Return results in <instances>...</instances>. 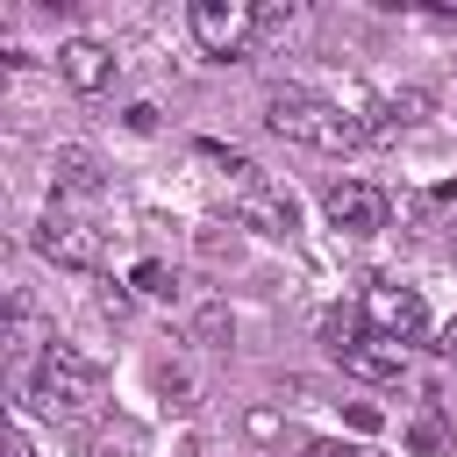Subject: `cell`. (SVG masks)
<instances>
[{"mask_svg":"<svg viewBox=\"0 0 457 457\" xmlns=\"http://www.w3.org/2000/svg\"><path fill=\"white\" fill-rule=\"evenodd\" d=\"M236 221L257 228V236H293V228H300V207H293L286 186H271L264 171H250V179L236 186Z\"/></svg>","mask_w":457,"mask_h":457,"instance_id":"6","label":"cell"},{"mask_svg":"<svg viewBox=\"0 0 457 457\" xmlns=\"http://www.w3.org/2000/svg\"><path fill=\"white\" fill-rule=\"evenodd\" d=\"M436 350H443V357H450V364H457V314H450V321H443V328H436Z\"/></svg>","mask_w":457,"mask_h":457,"instance_id":"21","label":"cell"},{"mask_svg":"<svg viewBox=\"0 0 457 457\" xmlns=\"http://www.w3.org/2000/svg\"><path fill=\"white\" fill-rule=\"evenodd\" d=\"M307 457H357V450H350V443H314Z\"/></svg>","mask_w":457,"mask_h":457,"instance_id":"22","label":"cell"},{"mask_svg":"<svg viewBox=\"0 0 457 457\" xmlns=\"http://www.w3.org/2000/svg\"><path fill=\"white\" fill-rule=\"evenodd\" d=\"M136 443H143V436H136L129 421H114V428H93V436H86V457H136Z\"/></svg>","mask_w":457,"mask_h":457,"instance_id":"13","label":"cell"},{"mask_svg":"<svg viewBox=\"0 0 457 457\" xmlns=\"http://www.w3.org/2000/svg\"><path fill=\"white\" fill-rule=\"evenodd\" d=\"M414 450L436 457V450H443V428H436V421H414Z\"/></svg>","mask_w":457,"mask_h":457,"instance_id":"19","label":"cell"},{"mask_svg":"<svg viewBox=\"0 0 457 457\" xmlns=\"http://www.w3.org/2000/svg\"><path fill=\"white\" fill-rule=\"evenodd\" d=\"M193 43L207 50V57H250L257 50V7H243V0H193Z\"/></svg>","mask_w":457,"mask_h":457,"instance_id":"3","label":"cell"},{"mask_svg":"<svg viewBox=\"0 0 457 457\" xmlns=\"http://www.w3.org/2000/svg\"><path fill=\"white\" fill-rule=\"evenodd\" d=\"M193 343H207V350H228V343H236V321H228V307H221V300L193 314Z\"/></svg>","mask_w":457,"mask_h":457,"instance_id":"12","label":"cell"},{"mask_svg":"<svg viewBox=\"0 0 457 457\" xmlns=\"http://www.w3.org/2000/svg\"><path fill=\"white\" fill-rule=\"evenodd\" d=\"M7 343H14V350H29V343H36V314H29V300H14V307H7Z\"/></svg>","mask_w":457,"mask_h":457,"instance_id":"15","label":"cell"},{"mask_svg":"<svg viewBox=\"0 0 457 457\" xmlns=\"http://www.w3.org/2000/svg\"><path fill=\"white\" fill-rule=\"evenodd\" d=\"M29 400L50 421H86L100 400V357H86L79 343H43V357L29 371Z\"/></svg>","mask_w":457,"mask_h":457,"instance_id":"2","label":"cell"},{"mask_svg":"<svg viewBox=\"0 0 457 457\" xmlns=\"http://www.w3.org/2000/svg\"><path fill=\"white\" fill-rule=\"evenodd\" d=\"M50 179H57V193H71V200H93V193H100V164H93V150H79V143H64V150L50 157Z\"/></svg>","mask_w":457,"mask_h":457,"instance_id":"11","label":"cell"},{"mask_svg":"<svg viewBox=\"0 0 457 457\" xmlns=\"http://www.w3.org/2000/svg\"><path fill=\"white\" fill-rule=\"evenodd\" d=\"M364 328H378L386 343H421L428 336V307L414 286H371L364 293Z\"/></svg>","mask_w":457,"mask_h":457,"instance_id":"5","label":"cell"},{"mask_svg":"<svg viewBox=\"0 0 457 457\" xmlns=\"http://www.w3.org/2000/svg\"><path fill=\"white\" fill-rule=\"evenodd\" d=\"M421 114H428V93H421V86H407V93H386V100L371 107L364 136H371V143H393V136H407Z\"/></svg>","mask_w":457,"mask_h":457,"instance_id":"10","label":"cell"},{"mask_svg":"<svg viewBox=\"0 0 457 457\" xmlns=\"http://www.w3.org/2000/svg\"><path fill=\"white\" fill-rule=\"evenodd\" d=\"M129 129H136V136H150V129H157V107H150V100H136V107H129Z\"/></svg>","mask_w":457,"mask_h":457,"instance_id":"20","label":"cell"},{"mask_svg":"<svg viewBox=\"0 0 457 457\" xmlns=\"http://www.w3.org/2000/svg\"><path fill=\"white\" fill-rule=\"evenodd\" d=\"M57 71H64V86H71V93H107L121 64H114V50H107L100 36H71V43L57 50Z\"/></svg>","mask_w":457,"mask_h":457,"instance_id":"9","label":"cell"},{"mask_svg":"<svg viewBox=\"0 0 457 457\" xmlns=\"http://www.w3.org/2000/svg\"><path fill=\"white\" fill-rule=\"evenodd\" d=\"M264 129H271V136H286V143L328 150V157H343V150L371 143V136H364V121H357L350 107H336V100H321V93H300V86H278V93L264 100Z\"/></svg>","mask_w":457,"mask_h":457,"instance_id":"1","label":"cell"},{"mask_svg":"<svg viewBox=\"0 0 457 457\" xmlns=\"http://www.w3.org/2000/svg\"><path fill=\"white\" fill-rule=\"evenodd\" d=\"M321 214H328L343 236H371V228H386V193L364 186V179H336V186L321 193Z\"/></svg>","mask_w":457,"mask_h":457,"instance_id":"8","label":"cell"},{"mask_svg":"<svg viewBox=\"0 0 457 457\" xmlns=\"http://www.w3.org/2000/svg\"><path fill=\"white\" fill-rule=\"evenodd\" d=\"M129 286H136V293H150V300H164V293H171L179 278H171V264H157V257H143V264L129 271Z\"/></svg>","mask_w":457,"mask_h":457,"instance_id":"14","label":"cell"},{"mask_svg":"<svg viewBox=\"0 0 457 457\" xmlns=\"http://www.w3.org/2000/svg\"><path fill=\"white\" fill-rule=\"evenodd\" d=\"M286 21H293V7H257V43H264V36H278Z\"/></svg>","mask_w":457,"mask_h":457,"instance_id":"16","label":"cell"},{"mask_svg":"<svg viewBox=\"0 0 457 457\" xmlns=\"http://www.w3.org/2000/svg\"><path fill=\"white\" fill-rule=\"evenodd\" d=\"M157 386H164L179 407H193V400H186V393H193V378H186V371H171V364H164V371H157Z\"/></svg>","mask_w":457,"mask_h":457,"instance_id":"17","label":"cell"},{"mask_svg":"<svg viewBox=\"0 0 457 457\" xmlns=\"http://www.w3.org/2000/svg\"><path fill=\"white\" fill-rule=\"evenodd\" d=\"M36 250H43L50 264H64V271H93V264L107 257V236H100L86 214H71V207H50V214L36 221Z\"/></svg>","mask_w":457,"mask_h":457,"instance_id":"4","label":"cell"},{"mask_svg":"<svg viewBox=\"0 0 457 457\" xmlns=\"http://www.w3.org/2000/svg\"><path fill=\"white\" fill-rule=\"evenodd\" d=\"M378 421H386V414H378V407H371V400H350V428H364V436H371V428H378Z\"/></svg>","mask_w":457,"mask_h":457,"instance_id":"18","label":"cell"},{"mask_svg":"<svg viewBox=\"0 0 457 457\" xmlns=\"http://www.w3.org/2000/svg\"><path fill=\"white\" fill-rule=\"evenodd\" d=\"M350 378H371V386H400L407 378V343H386L378 328H364V336H350L343 350H328Z\"/></svg>","mask_w":457,"mask_h":457,"instance_id":"7","label":"cell"}]
</instances>
